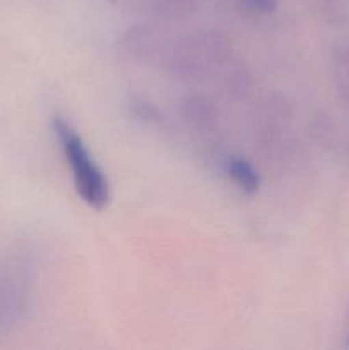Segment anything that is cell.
Returning <instances> with one entry per match:
<instances>
[{
  "label": "cell",
  "mask_w": 349,
  "mask_h": 350,
  "mask_svg": "<svg viewBox=\"0 0 349 350\" xmlns=\"http://www.w3.org/2000/svg\"><path fill=\"white\" fill-rule=\"evenodd\" d=\"M55 135L60 144L64 156L70 167L75 190L82 200L92 208H103L109 200L108 180L92 159L84 140L77 130L65 120L57 118L53 122Z\"/></svg>",
  "instance_id": "cell-1"
},
{
  "label": "cell",
  "mask_w": 349,
  "mask_h": 350,
  "mask_svg": "<svg viewBox=\"0 0 349 350\" xmlns=\"http://www.w3.org/2000/svg\"><path fill=\"white\" fill-rule=\"evenodd\" d=\"M226 170H228L233 183L242 191L252 195L259 190L260 176L255 167L246 159H243V157H229L228 163H226Z\"/></svg>",
  "instance_id": "cell-2"
},
{
  "label": "cell",
  "mask_w": 349,
  "mask_h": 350,
  "mask_svg": "<svg viewBox=\"0 0 349 350\" xmlns=\"http://www.w3.org/2000/svg\"><path fill=\"white\" fill-rule=\"evenodd\" d=\"M255 12H272L276 9V0H243Z\"/></svg>",
  "instance_id": "cell-3"
},
{
  "label": "cell",
  "mask_w": 349,
  "mask_h": 350,
  "mask_svg": "<svg viewBox=\"0 0 349 350\" xmlns=\"http://www.w3.org/2000/svg\"><path fill=\"white\" fill-rule=\"evenodd\" d=\"M348 345H349V340H348Z\"/></svg>",
  "instance_id": "cell-4"
}]
</instances>
